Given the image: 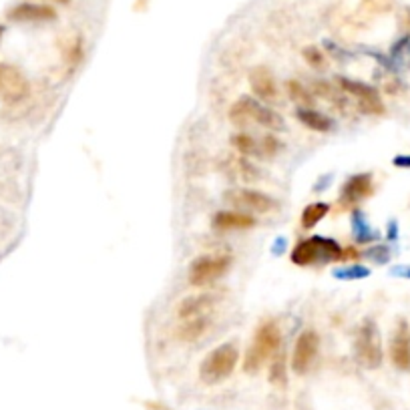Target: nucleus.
Segmentation results:
<instances>
[{"label": "nucleus", "instance_id": "obj_1", "mask_svg": "<svg viewBox=\"0 0 410 410\" xmlns=\"http://www.w3.org/2000/svg\"><path fill=\"white\" fill-rule=\"evenodd\" d=\"M280 342H282V332H280L278 324L275 322H264L256 330L254 340H252V344L247 348L243 370L247 374L259 372L278 354Z\"/></svg>", "mask_w": 410, "mask_h": 410}, {"label": "nucleus", "instance_id": "obj_2", "mask_svg": "<svg viewBox=\"0 0 410 410\" xmlns=\"http://www.w3.org/2000/svg\"><path fill=\"white\" fill-rule=\"evenodd\" d=\"M229 121L235 127H247L250 123H258L261 127H268L272 131H282L284 129V119L270 109V107L261 105L259 101L252 97H242L240 101H235L229 111Z\"/></svg>", "mask_w": 410, "mask_h": 410}, {"label": "nucleus", "instance_id": "obj_3", "mask_svg": "<svg viewBox=\"0 0 410 410\" xmlns=\"http://www.w3.org/2000/svg\"><path fill=\"white\" fill-rule=\"evenodd\" d=\"M344 250L340 247V243L330 240V238H322V235H312L304 242H300L294 252H292V261L296 266H318V264H330L342 259Z\"/></svg>", "mask_w": 410, "mask_h": 410}, {"label": "nucleus", "instance_id": "obj_4", "mask_svg": "<svg viewBox=\"0 0 410 410\" xmlns=\"http://www.w3.org/2000/svg\"><path fill=\"white\" fill-rule=\"evenodd\" d=\"M238 360H240L238 346L231 342L221 344V346L213 348L199 364V378L205 384H219L233 374Z\"/></svg>", "mask_w": 410, "mask_h": 410}, {"label": "nucleus", "instance_id": "obj_5", "mask_svg": "<svg viewBox=\"0 0 410 410\" xmlns=\"http://www.w3.org/2000/svg\"><path fill=\"white\" fill-rule=\"evenodd\" d=\"M231 256L219 254V256H203L198 258L187 273V280L193 288H207L215 284L219 278H224L228 270L231 268Z\"/></svg>", "mask_w": 410, "mask_h": 410}, {"label": "nucleus", "instance_id": "obj_6", "mask_svg": "<svg viewBox=\"0 0 410 410\" xmlns=\"http://www.w3.org/2000/svg\"><path fill=\"white\" fill-rule=\"evenodd\" d=\"M356 358L364 368H378L382 364V340H380V330L374 320H364L358 336H356Z\"/></svg>", "mask_w": 410, "mask_h": 410}, {"label": "nucleus", "instance_id": "obj_7", "mask_svg": "<svg viewBox=\"0 0 410 410\" xmlns=\"http://www.w3.org/2000/svg\"><path fill=\"white\" fill-rule=\"evenodd\" d=\"M318 350H320V338L318 334L314 332V330H306L302 334L298 336V340H296V346H294V354H292V370L296 372V374H306L312 364H314V360H316V356H318Z\"/></svg>", "mask_w": 410, "mask_h": 410}, {"label": "nucleus", "instance_id": "obj_8", "mask_svg": "<svg viewBox=\"0 0 410 410\" xmlns=\"http://www.w3.org/2000/svg\"><path fill=\"white\" fill-rule=\"evenodd\" d=\"M340 87L344 89V93H348L358 101L360 111L366 115H382L384 113V103L374 87L360 83V81H350V78H340Z\"/></svg>", "mask_w": 410, "mask_h": 410}, {"label": "nucleus", "instance_id": "obj_9", "mask_svg": "<svg viewBox=\"0 0 410 410\" xmlns=\"http://www.w3.org/2000/svg\"><path fill=\"white\" fill-rule=\"evenodd\" d=\"M29 95V81L25 75L6 62H0V99L6 103H16Z\"/></svg>", "mask_w": 410, "mask_h": 410}, {"label": "nucleus", "instance_id": "obj_10", "mask_svg": "<svg viewBox=\"0 0 410 410\" xmlns=\"http://www.w3.org/2000/svg\"><path fill=\"white\" fill-rule=\"evenodd\" d=\"M226 201L240 210H250L254 213H268L278 207L275 199L261 193L258 189H231L226 193Z\"/></svg>", "mask_w": 410, "mask_h": 410}, {"label": "nucleus", "instance_id": "obj_11", "mask_svg": "<svg viewBox=\"0 0 410 410\" xmlns=\"http://www.w3.org/2000/svg\"><path fill=\"white\" fill-rule=\"evenodd\" d=\"M6 16L13 22H50V20H57V11L50 4L20 2L13 6Z\"/></svg>", "mask_w": 410, "mask_h": 410}, {"label": "nucleus", "instance_id": "obj_12", "mask_svg": "<svg viewBox=\"0 0 410 410\" xmlns=\"http://www.w3.org/2000/svg\"><path fill=\"white\" fill-rule=\"evenodd\" d=\"M374 191V183H372V175L370 173H358L352 175L348 182L342 185V196H340V203L342 205H356L366 198H370Z\"/></svg>", "mask_w": 410, "mask_h": 410}, {"label": "nucleus", "instance_id": "obj_13", "mask_svg": "<svg viewBox=\"0 0 410 410\" xmlns=\"http://www.w3.org/2000/svg\"><path fill=\"white\" fill-rule=\"evenodd\" d=\"M390 360L398 370H410V328L404 320L398 322L392 342H390Z\"/></svg>", "mask_w": 410, "mask_h": 410}, {"label": "nucleus", "instance_id": "obj_14", "mask_svg": "<svg viewBox=\"0 0 410 410\" xmlns=\"http://www.w3.org/2000/svg\"><path fill=\"white\" fill-rule=\"evenodd\" d=\"M215 304H217V296H213V294H198V296H191V298L183 300L179 308H177V316H179V320L212 316Z\"/></svg>", "mask_w": 410, "mask_h": 410}, {"label": "nucleus", "instance_id": "obj_15", "mask_svg": "<svg viewBox=\"0 0 410 410\" xmlns=\"http://www.w3.org/2000/svg\"><path fill=\"white\" fill-rule=\"evenodd\" d=\"M250 85H252V91L256 93L261 101H275L278 99V87H275V81H273L270 69H266V67L252 69Z\"/></svg>", "mask_w": 410, "mask_h": 410}, {"label": "nucleus", "instance_id": "obj_16", "mask_svg": "<svg viewBox=\"0 0 410 410\" xmlns=\"http://www.w3.org/2000/svg\"><path fill=\"white\" fill-rule=\"evenodd\" d=\"M256 226L252 215L242 212H219L213 217V228L219 231H233V229H250Z\"/></svg>", "mask_w": 410, "mask_h": 410}, {"label": "nucleus", "instance_id": "obj_17", "mask_svg": "<svg viewBox=\"0 0 410 410\" xmlns=\"http://www.w3.org/2000/svg\"><path fill=\"white\" fill-rule=\"evenodd\" d=\"M296 117H298V121L302 123V125H306L308 129L320 131V133L330 131L332 125H334L330 117H326L324 113H320L316 109H304V107H300V109L296 111Z\"/></svg>", "mask_w": 410, "mask_h": 410}, {"label": "nucleus", "instance_id": "obj_18", "mask_svg": "<svg viewBox=\"0 0 410 410\" xmlns=\"http://www.w3.org/2000/svg\"><path fill=\"white\" fill-rule=\"evenodd\" d=\"M210 322H212V316L182 320L179 328H177V336L182 338L183 342H196V340H199V338L203 336V332L207 330Z\"/></svg>", "mask_w": 410, "mask_h": 410}, {"label": "nucleus", "instance_id": "obj_19", "mask_svg": "<svg viewBox=\"0 0 410 410\" xmlns=\"http://www.w3.org/2000/svg\"><path fill=\"white\" fill-rule=\"evenodd\" d=\"M328 212H330L328 203H310V205H306V210L302 212V219H300L302 228L312 229L314 226H318L320 221L328 215Z\"/></svg>", "mask_w": 410, "mask_h": 410}, {"label": "nucleus", "instance_id": "obj_20", "mask_svg": "<svg viewBox=\"0 0 410 410\" xmlns=\"http://www.w3.org/2000/svg\"><path fill=\"white\" fill-rule=\"evenodd\" d=\"M288 97L296 105L304 107V109H312V105H314V95L298 81H289L288 83Z\"/></svg>", "mask_w": 410, "mask_h": 410}, {"label": "nucleus", "instance_id": "obj_21", "mask_svg": "<svg viewBox=\"0 0 410 410\" xmlns=\"http://www.w3.org/2000/svg\"><path fill=\"white\" fill-rule=\"evenodd\" d=\"M231 145H233L235 151L242 153V155H259L258 141L254 137L245 135V133L231 137Z\"/></svg>", "mask_w": 410, "mask_h": 410}, {"label": "nucleus", "instance_id": "obj_22", "mask_svg": "<svg viewBox=\"0 0 410 410\" xmlns=\"http://www.w3.org/2000/svg\"><path fill=\"white\" fill-rule=\"evenodd\" d=\"M354 233H356V240L360 243L372 242V240L378 238L376 231H372V229L368 228V224L364 221V217H362L360 212H354Z\"/></svg>", "mask_w": 410, "mask_h": 410}, {"label": "nucleus", "instance_id": "obj_23", "mask_svg": "<svg viewBox=\"0 0 410 410\" xmlns=\"http://www.w3.org/2000/svg\"><path fill=\"white\" fill-rule=\"evenodd\" d=\"M270 382H272L273 386H286V382H288V374H286V362H284V358L282 356H278L275 360L270 366Z\"/></svg>", "mask_w": 410, "mask_h": 410}, {"label": "nucleus", "instance_id": "obj_24", "mask_svg": "<svg viewBox=\"0 0 410 410\" xmlns=\"http://www.w3.org/2000/svg\"><path fill=\"white\" fill-rule=\"evenodd\" d=\"M233 168L238 171V175L245 179V182H254V179H258V169L254 168L250 161H245V159H233Z\"/></svg>", "mask_w": 410, "mask_h": 410}, {"label": "nucleus", "instance_id": "obj_25", "mask_svg": "<svg viewBox=\"0 0 410 410\" xmlns=\"http://www.w3.org/2000/svg\"><path fill=\"white\" fill-rule=\"evenodd\" d=\"M334 275L340 278V280H360V278L370 275V270L364 268V266H350V268H344V270L336 272Z\"/></svg>", "mask_w": 410, "mask_h": 410}, {"label": "nucleus", "instance_id": "obj_26", "mask_svg": "<svg viewBox=\"0 0 410 410\" xmlns=\"http://www.w3.org/2000/svg\"><path fill=\"white\" fill-rule=\"evenodd\" d=\"M304 59L308 61L310 67H314V69H322L324 64H326V59H324V55L318 50V46H308L304 48Z\"/></svg>", "mask_w": 410, "mask_h": 410}, {"label": "nucleus", "instance_id": "obj_27", "mask_svg": "<svg viewBox=\"0 0 410 410\" xmlns=\"http://www.w3.org/2000/svg\"><path fill=\"white\" fill-rule=\"evenodd\" d=\"M364 256L368 259H372L374 264H386L390 259V250L386 245H374L366 252Z\"/></svg>", "mask_w": 410, "mask_h": 410}, {"label": "nucleus", "instance_id": "obj_28", "mask_svg": "<svg viewBox=\"0 0 410 410\" xmlns=\"http://www.w3.org/2000/svg\"><path fill=\"white\" fill-rule=\"evenodd\" d=\"M362 2L372 13H388L395 6V0H362Z\"/></svg>", "mask_w": 410, "mask_h": 410}, {"label": "nucleus", "instance_id": "obj_29", "mask_svg": "<svg viewBox=\"0 0 410 410\" xmlns=\"http://www.w3.org/2000/svg\"><path fill=\"white\" fill-rule=\"evenodd\" d=\"M280 149V143L275 137H264L261 139V145H259V155H266V157H272L273 153Z\"/></svg>", "mask_w": 410, "mask_h": 410}, {"label": "nucleus", "instance_id": "obj_30", "mask_svg": "<svg viewBox=\"0 0 410 410\" xmlns=\"http://www.w3.org/2000/svg\"><path fill=\"white\" fill-rule=\"evenodd\" d=\"M406 50H410V36H404V39H400L398 43L392 48V55L395 57H400V55H404Z\"/></svg>", "mask_w": 410, "mask_h": 410}, {"label": "nucleus", "instance_id": "obj_31", "mask_svg": "<svg viewBox=\"0 0 410 410\" xmlns=\"http://www.w3.org/2000/svg\"><path fill=\"white\" fill-rule=\"evenodd\" d=\"M392 163L400 169H410V155H398V157H395Z\"/></svg>", "mask_w": 410, "mask_h": 410}, {"label": "nucleus", "instance_id": "obj_32", "mask_svg": "<svg viewBox=\"0 0 410 410\" xmlns=\"http://www.w3.org/2000/svg\"><path fill=\"white\" fill-rule=\"evenodd\" d=\"M388 238H390V240H396V224L395 221L388 226Z\"/></svg>", "mask_w": 410, "mask_h": 410}, {"label": "nucleus", "instance_id": "obj_33", "mask_svg": "<svg viewBox=\"0 0 410 410\" xmlns=\"http://www.w3.org/2000/svg\"><path fill=\"white\" fill-rule=\"evenodd\" d=\"M398 275H404V278H410V268H396V272Z\"/></svg>", "mask_w": 410, "mask_h": 410}, {"label": "nucleus", "instance_id": "obj_34", "mask_svg": "<svg viewBox=\"0 0 410 410\" xmlns=\"http://www.w3.org/2000/svg\"><path fill=\"white\" fill-rule=\"evenodd\" d=\"M53 2H57V4H69L71 0H53Z\"/></svg>", "mask_w": 410, "mask_h": 410}, {"label": "nucleus", "instance_id": "obj_35", "mask_svg": "<svg viewBox=\"0 0 410 410\" xmlns=\"http://www.w3.org/2000/svg\"><path fill=\"white\" fill-rule=\"evenodd\" d=\"M2 34H4V27L0 25V39H2Z\"/></svg>", "mask_w": 410, "mask_h": 410}]
</instances>
